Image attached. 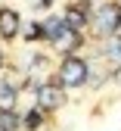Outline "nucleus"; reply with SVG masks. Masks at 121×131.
Masks as SVG:
<instances>
[{"instance_id": "obj_1", "label": "nucleus", "mask_w": 121, "mask_h": 131, "mask_svg": "<svg viewBox=\"0 0 121 131\" xmlns=\"http://www.w3.org/2000/svg\"><path fill=\"white\" fill-rule=\"evenodd\" d=\"M90 22L96 28V35L115 38L118 31H121V6L118 3H102V6H96V13L90 16Z\"/></svg>"}, {"instance_id": "obj_2", "label": "nucleus", "mask_w": 121, "mask_h": 131, "mask_svg": "<svg viewBox=\"0 0 121 131\" xmlns=\"http://www.w3.org/2000/svg\"><path fill=\"white\" fill-rule=\"evenodd\" d=\"M87 81V62L78 56H65L59 66V84L62 88H78Z\"/></svg>"}, {"instance_id": "obj_3", "label": "nucleus", "mask_w": 121, "mask_h": 131, "mask_svg": "<svg viewBox=\"0 0 121 131\" xmlns=\"http://www.w3.org/2000/svg\"><path fill=\"white\" fill-rule=\"evenodd\" d=\"M62 100H65V88L59 84V81H47V84L37 88V106L56 109V106H62Z\"/></svg>"}, {"instance_id": "obj_4", "label": "nucleus", "mask_w": 121, "mask_h": 131, "mask_svg": "<svg viewBox=\"0 0 121 131\" xmlns=\"http://www.w3.org/2000/svg\"><path fill=\"white\" fill-rule=\"evenodd\" d=\"M87 22H90V9L84 6V3H72V6H65V25L72 28V31H81Z\"/></svg>"}, {"instance_id": "obj_5", "label": "nucleus", "mask_w": 121, "mask_h": 131, "mask_svg": "<svg viewBox=\"0 0 121 131\" xmlns=\"http://www.w3.org/2000/svg\"><path fill=\"white\" fill-rule=\"evenodd\" d=\"M16 31H19V13L3 6L0 9V35L3 38H16Z\"/></svg>"}, {"instance_id": "obj_6", "label": "nucleus", "mask_w": 121, "mask_h": 131, "mask_svg": "<svg viewBox=\"0 0 121 131\" xmlns=\"http://www.w3.org/2000/svg\"><path fill=\"white\" fill-rule=\"evenodd\" d=\"M16 106V88L6 78H0V112H12Z\"/></svg>"}, {"instance_id": "obj_7", "label": "nucleus", "mask_w": 121, "mask_h": 131, "mask_svg": "<svg viewBox=\"0 0 121 131\" xmlns=\"http://www.w3.org/2000/svg\"><path fill=\"white\" fill-rule=\"evenodd\" d=\"M102 56H106L112 66L121 69V38H106V44H102Z\"/></svg>"}, {"instance_id": "obj_8", "label": "nucleus", "mask_w": 121, "mask_h": 131, "mask_svg": "<svg viewBox=\"0 0 121 131\" xmlns=\"http://www.w3.org/2000/svg\"><path fill=\"white\" fill-rule=\"evenodd\" d=\"M65 31H68L65 19H62V16H53V19H47V25H44V38H50V41H56L59 35H65Z\"/></svg>"}, {"instance_id": "obj_9", "label": "nucleus", "mask_w": 121, "mask_h": 131, "mask_svg": "<svg viewBox=\"0 0 121 131\" xmlns=\"http://www.w3.org/2000/svg\"><path fill=\"white\" fill-rule=\"evenodd\" d=\"M53 44H56V50H75V47L81 44V35H78V31H72V28H68L65 35H59V38H56Z\"/></svg>"}, {"instance_id": "obj_10", "label": "nucleus", "mask_w": 121, "mask_h": 131, "mask_svg": "<svg viewBox=\"0 0 121 131\" xmlns=\"http://www.w3.org/2000/svg\"><path fill=\"white\" fill-rule=\"evenodd\" d=\"M19 128V119L12 112H0V131H16Z\"/></svg>"}, {"instance_id": "obj_11", "label": "nucleus", "mask_w": 121, "mask_h": 131, "mask_svg": "<svg viewBox=\"0 0 121 131\" xmlns=\"http://www.w3.org/2000/svg\"><path fill=\"white\" fill-rule=\"evenodd\" d=\"M37 35H44V28H41V25H28V28H25V38H28V41H34Z\"/></svg>"}, {"instance_id": "obj_12", "label": "nucleus", "mask_w": 121, "mask_h": 131, "mask_svg": "<svg viewBox=\"0 0 121 131\" xmlns=\"http://www.w3.org/2000/svg\"><path fill=\"white\" fill-rule=\"evenodd\" d=\"M37 125H41V109H34L28 116V128H37Z\"/></svg>"}, {"instance_id": "obj_13", "label": "nucleus", "mask_w": 121, "mask_h": 131, "mask_svg": "<svg viewBox=\"0 0 121 131\" xmlns=\"http://www.w3.org/2000/svg\"><path fill=\"white\" fill-rule=\"evenodd\" d=\"M0 66H3V53H0Z\"/></svg>"}, {"instance_id": "obj_14", "label": "nucleus", "mask_w": 121, "mask_h": 131, "mask_svg": "<svg viewBox=\"0 0 121 131\" xmlns=\"http://www.w3.org/2000/svg\"><path fill=\"white\" fill-rule=\"evenodd\" d=\"M118 35H121V31H118Z\"/></svg>"}]
</instances>
